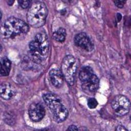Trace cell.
I'll return each instance as SVG.
<instances>
[{
    "label": "cell",
    "instance_id": "obj_7",
    "mask_svg": "<svg viewBox=\"0 0 131 131\" xmlns=\"http://www.w3.org/2000/svg\"><path fill=\"white\" fill-rule=\"evenodd\" d=\"M45 113V109L40 103L33 102L30 104L28 108L29 117L33 122H39L41 120Z\"/></svg>",
    "mask_w": 131,
    "mask_h": 131
},
{
    "label": "cell",
    "instance_id": "obj_14",
    "mask_svg": "<svg viewBox=\"0 0 131 131\" xmlns=\"http://www.w3.org/2000/svg\"><path fill=\"white\" fill-rule=\"evenodd\" d=\"M66 35V30L63 28H60L53 33L52 37L54 40L61 42L65 40Z\"/></svg>",
    "mask_w": 131,
    "mask_h": 131
},
{
    "label": "cell",
    "instance_id": "obj_15",
    "mask_svg": "<svg viewBox=\"0 0 131 131\" xmlns=\"http://www.w3.org/2000/svg\"><path fill=\"white\" fill-rule=\"evenodd\" d=\"M98 102L94 98H90L88 100V105L90 108L93 109L97 107Z\"/></svg>",
    "mask_w": 131,
    "mask_h": 131
},
{
    "label": "cell",
    "instance_id": "obj_2",
    "mask_svg": "<svg viewBox=\"0 0 131 131\" xmlns=\"http://www.w3.org/2000/svg\"><path fill=\"white\" fill-rule=\"evenodd\" d=\"M29 30L28 25L23 20L12 16L7 18L1 28V36L10 38L27 33Z\"/></svg>",
    "mask_w": 131,
    "mask_h": 131
},
{
    "label": "cell",
    "instance_id": "obj_19",
    "mask_svg": "<svg viewBox=\"0 0 131 131\" xmlns=\"http://www.w3.org/2000/svg\"><path fill=\"white\" fill-rule=\"evenodd\" d=\"M116 130H119V131H123V130H127V129L122 125H119L116 127Z\"/></svg>",
    "mask_w": 131,
    "mask_h": 131
},
{
    "label": "cell",
    "instance_id": "obj_10",
    "mask_svg": "<svg viewBox=\"0 0 131 131\" xmlns=\"http://www.w3.org/2000/svg\"><path fill=\"white\" fill-rule=\"evenodd\" d=\"M99 85V79L98 77L94 74L92 77L86 81L82 83V89L89 93H92L96 91Z\"/></svg>",
    "mask_w": 131,
    "mask_h": 131
},
{
    "label": "cell",
    "instance_id": "obj_5",
    "mask_svg": "<svg viewBox=\"0 0 131 131\" xmlns=\"http://www.w3.org/2000/svg\"><path fill=\"white\" fill-rule=\"evenodd\" d=\"M61 72L67 82L70 85H73L77 68L76 58L71 55L66 56L61 62Z\"/></svg>",
    "mask_w": 131,
    "mask_h": 131
},
{
    "label": "cell",
    "instance_id": "obj_8",
    "mask_svg": "<svg viewBox=\"0 0 131 131\" xmlns=\"http://www.w3.org/2000/svg\"><path fill=\"white\" fill-rule=\"evenodd\" d=\"M76 46L87 51H91L94 48V45L89 37L83 32L76 34L74 39Z\"/></svg>",
    "mask_w": 131,
    "mask_h": 131
},
{
    "label": "cell",
    "instance_id": "obj_18",
    "mask_svg": "<svg viewBox=\"0 0 131 131\" xmlns=\"http://www.w3.org/2000/svg\"><path fill=\"white\" fill-rule=\"evenodd\" d=\"M67 130H78V128L76 126L74 125H72L69 126Z\"/></svg>",
    "mask_w": 131,
    "mask_h": 131
},
{
    "label": "cell",
    "instance_id": "obj_4",
    "mask_svg": "<svg viewBox=\"0 0 131 131\" xmlns=\"http://www.w3.org/2000/svg\"><path fill=\"white\" fill-rule=\"evenodd\" d=\"M48 9L42 2L33 3L27 14V19L29 25L34 28H39L44 25L48 15Z\"/></svg>",
    "mask_w": 131,
    "mask_h": 131
},
{
    "label": "cell",
    "instance_id": "obj_17",
    "mask_svg": "<svg viewBox=\"0 0 131 131\" xmlns=\"http://www.w3.org/2000/svg\"><path fill=\"white\" fill-rule=\"evenodd\" d=\"M125 2H126L124 1H114V3L115 4V5L119 8H123L124 4L125 3Z\"/></svg>",
    "mask_w": 131,
    "mask_h": 131
},
{
    "label": "cell",
    "instance_id": "obj_12",
    "mask_svg": "<svg viewBox=\"0 0 131 131\" xmlns=\"http://www.w3.org/2000/svg\"><path fill=\"white\" fill-rule=\"evenodd\" d=\"M94 74V71L91 67L84 66L81 69L79 72V78L82 83H83L90 79Z\"/></svg>",
    "mask_w": 131,
    "mask_h": 131
},
{
    "label": "cell",
    "instance_id": "obj_11",
    "mask_svg": "<svg viewBox=\"0 0 131 131\" xmlns=\"http://www.w3.org/2000/svg\"><path fill=\"white\" fill-rule=\"evenodd\" d=\"M1 97L4 100H9L15 95V91L12 85L7 82L1 84L0 86Z\"/></svg>",
    "mask_w": 131,
    "mask_h": 131
},
{
    "label": "cell",
    "instance_id": "obj_3",
    "mask_svg": "<svg viewBox=\"0 0 131 131\" xmlns=\"http://www.w3.org/2000/svg\"><path fill=\"white\" fill-rule=\"evenodd\" d=\"M42 98L52 112L55 121L60 123L67 118L69 115L68 111L59 96L54 94L47 93L43 95Z\"/></svg>",
    "mask_w": 131,
    "mask_h": 131
},
{
    "label": "cell",
    "instance_id": "obj_13",
    "mask_svg": "<svg viewBox=\"0 0 131 131\" xmlns=\"http://www.w3.org/2000/svg\"><path fill=\"white\" fill-rule=\"evenodd\" d=\"M11 67V61L6 57L2 58L1 61L0 73L1 76H6L9 75Z\"/></svg>",
    "mask_w": 131,
    "mask_h": 131
},
{
    "label": "cell",
    "instance_id": "obj_9",
    "mask_svg": "<svg viewBox=\"0 0 131 131\" xmlns=\"http://www.w3.org/2000/svg\"><path fill=\"white\" fill-rule=\"evenodd\" d=\"M50 80L53 86L57 88H60L63 83L64 77L61 70L53 69L49 72Z\"/></svg>",
    "mask_w": 131,
    "mask_h": 131
},
{
    "label": "cell",
    "instance_id": "obj_1",
    "mask_svg": "<svg viewBox=\"0 0 131 131\" xmlns=\"http://www.w3.org/2000/svg\"><path fill=\"white\" fill-rule=\"evenodd\" d=\"M49 39L46 33H37L29 45L31 59L37 63L45 60L49 55Z\"/></svg>",
    "mask_w": 131,
    "mask_h": 131
},
{
    "label": "cell",
    "instance_id": "obj_20",
    "mask_svg": "<svg viewBox=\"0 0 131 131\" xmlns=\"http://www.w3.org/2000/svg\"><path fill=\"white\" fill-rule=\"evenodd\" d=\"M117 17L118 21H120V20H121V18H122L121 14H120V13H118V14H117Z\"/></svg>",
    "mask_w": 131,
    "mask_h": 131
},
{
    "label": "cell",
    "instance_id": "obj_6",
    "mask_svg": "<svg viewBox=\"0 0 131 131\" xmlns=\"http://www.w3.org/2000/svg\"><path fill=\"white\" fill-rule=\"evenodd\" d=\"M111 106L114 113L119 116L126 115L130 111V104L128 99L125 96H116L111 102Z\"/></svg>",
    "mask_w": 131,
    "mask_h": 131
},
{
    "label": "cell",
    "instance_id": "obj_16",
    "mask_svg": "<svg viewBox=\"0 0 131 131\" xmlns=\"http://www.w3.org/2000/svg\"><path fill=\"white\" fill-rule=\"evenodd\" d=\"M18 3L23 9L30 8L32 5V2L30 1H19Z\"/></svg>",
    "mask_w": 131,
    "mask_h": 131
}]
</instances>
